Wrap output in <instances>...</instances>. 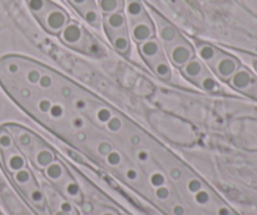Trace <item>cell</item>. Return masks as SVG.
<instances>
[{
	"mask_svg": "<svg viewBox=\"0 0 257 215\" xmlns=\"http://www.w3.org/2000/svg\"><path fill=\"white\" fill-rule=\"evenodd\" d=\"M27 5L43 29L50 34L58 35L69 23L68 13L50 0H27Z\"/></svg>",
	"mask_w": 257,
	"mask_h": 215,
	"instance_id": "cell-1",
	"label": "cell"
},
{
	"mask_svg": "<svg viewBox=\"0 0 257 215\" xmlns=\"http://www.w3.org/2000/svg\"><path fill=\"white\" fill-rule=\"evenodd\" d=\"M58 35H59V39L62 40V43H64L67 47L79 50L85 54L99 53V50L102 49L100 45L93 39L92 35L82 25L75 22L68 23Z\"/></svg>",
	"mask_w": 257,
	"mask_h": 215,
	"instance_id": "cell-2",
	"label": "cell"
},
{
	"mask_svg": "<svg viewBox=\"0 0 257 215\" xmlns=\"http://www.w3.org/2000/svg\"><path fill=\"white\" fill-rule=\"evenodd\" d=\"M165 52L171 64L175 65L176 68H182L186 63L196 57L195 48L183 35L177 42L166 48Z\"/></svg>",
	"mask_w": 257,
	"mask_h": 215,
	"instance_id": "cell-3",
	"label": "cell"
},
{
	"mask_svg": "<svg viewBox=\"0 0 257 215\" xmlns=\"http://www.w3.org/2000/svg\"><path fill=\"white\" fill-rule=\"evenodd\" d=\"M68 3L88 25L95 29L102 27V13L95 0H68Z\"/></svg>",
	"mask_w": 257,
	"mask_h": 215,
	"instance_id": "cell-4",
	"label": "cell"
},
{
	"mask_svg": "<svg viewBox=\"0 0 257 215\" xmlns=\"http://www.w3.org/2000/svg\"><path fill=\"white\" fill-rule=\"evenodd\" d=\"M238 67H240V63H238V60L236 58L227 54V53L220 52L217 58L211 63V65L208 68L212 70L216 78L223 81V82H228L230 78L238 69Z\"/></svg>",
	"mask_w": 257,
	"mask_h": 215,
	"instance_id": "cell-5",
	"label": "cell"
},
{
	"mask_svg": "<svg viewBox=\"0 0 257 215\" xmlns=\"http://www.w3.org/2000/svg\"><path fill=\"white\" fill-rule=\"evenodd\" d=\"M152 19L156 25V34H158V40L162 44L163 49L170 47L175 42H177L182 34L173 27L168 20H166L162 15L158 14L157 12L152 10Z\"/></svg>",
	"mask_w": 257,
	"mask_h": 215,
	"instance_id": "cell-6",
	"label": "cell"
},
{
	"mask_svg": "<svg viewBox=\"0 0 257 215\" xmlns=\"http://www.w3.org/2000/svg\"><path fill=\"white\" fill-rule=\"evenodd\" d=\"M128 30H130V37L137 44L156 38V35H157L156 34V25L151 15L137 20V22L128 23Z\"/></svg>",
	"mask_w": 257,
	"mask_h": 215,
	"instance_id": "cell-7",
	"label": "cell"
},
{
	"mask_svg": "<svg viewBox=\"0 0 257 215\" xmlns=\"http://www.w3.org/2000/svg\"><path fill=\"white\" fill-rule=\"evenodd\" d=\"M102 25L104 28V32L107 34V37L108 35L117 34V33L130 32L128 30V22L127 17L124 14V10H119V12L102 15Z\"/></svg>",
	"mask_w": 257,
	"mask_h": 215,
	"instance_id": "cell-8",
	"label": "cell"
},
{
	"mask_svg": "<svg viewBox=\"0 0 257 215\" xmlns=\"http://www.w3.org/2000/svg\"><path fill=\"white\" fill-rule=\"evenodd\" d=\"M0 161L7 169L8 173L10 174H14L20 169L27 168V159L18 146L10 149V150L0 151Z\"/></svg>",
	"mask_w": 257,
	"mask_h": 215,
	"instance_id": "cell-9",
	"label": "cell"
},
{
	"mask_svg": "<svg viewBox=\"0 0 257 215\" xmlns=\"http://www.w3.org/2000/svg\"><path fill=\"white\" fill-rule=\"evenodd\" d=\"M146 63L150 67V69L155 73L156 77H158L163 82H170L171 78H172V68H171V63L166 55L165 50L152 59L147 60Z\"/></svg>",
	"mask_w": 257,
	"mask_h": 215,
	"instance_id": "cell-10",
	"label": "cell"
},
{
	"mask_svg": "<svg viewBox=\"0 0 257 215\" xmlns=\"http://www.w3.org/2000/svg\"><path fill=\"white\" fill-rule=\"evenodd\" d=\"M181 73H182L183 77L187 81H190L191 83L196 85L198 82L201 77L207 72V65L202 62L201 59H198L197 57L192 58L190 62L186 63L182 68H180Z\"/></svg>",
	"mask_w": 257,
	"mask_h": 215,
	"instance_id": "cell-11",
	"label": "cell"
},
{
	"mask_svg": "<svg viewBox=\"0 0 257 215\" xmlns=\"http://www.w3.org/2000/svg\"><path fill=\"white\" fill-rule=\"evenodd\" d=\"M5 128L12 133L13 138H14L15 144L19 148V150H30L33 146V135L28 130H25L22 126L14 125V123H8L5 125Z\"/></svg>",
	"mask_w": 257,
	"mask_h": 215,
	"instance_id": "cell-12",
	"label": "cell"
},
{
	"mask_svg": "<svg viewBox=\"0 0 257 215\" xmlns=\"http://www.w3.org/2000/svg\"><path fill=\"white\" fill-rule=\"evenodd\" d=\"M195 52L196 54H197L198 59L202 60L207 67H210L211 63L217 58V55L220 54L221 50L218 49V48H216L215 45L210 44V43L196 40Z\"/></svg>",
	"mask_w": 257,
	"mask_h": 215,
	"instance_id": "cell-13",
	"label": "cell"
},
{
	"mask_svg": "<svg viewBox=\"0 0 257 215\" xmlns=\"http://www.w3.org/2000/svg\"><path fill=\"white\" fill-rule=\"evenodd\" d=\"M124 10L128 23L137 22V20H141L150 15L142 0H125Z\"/></svg>",
	"mask_w": 257,
	"mask_h": 215,
	"instance_id": "cell-14",
	"label": "cell"
},
{
	"mask_svg": "<svg viewBox=\"0 0 257 215\" xmlns=\"http://www.w3.org/2000/svg\"><path fill=\"white\" fill-rule=\"evenodd\" d=\"M137 45L140 55L142 57V59L145 60V62L152 59V58H155L156 55H158L161 52L165 50L163 49L162 44H161V42L158 40V38H152V39H148Z\"/></svg>",
	"mask_w": 257,
	"mask_h": 215,
	"instance_id": "cell-15",
	"label": "cell"
},
{
	"mask_svg": "<svg viewBox=\"0 0 257 215\" xmlns=\"http://www.w3.org/2000/svg\"><path fill=\"white\" fill-rule=\"evenodd\" d=\"M252 76H251V73L248 72L246 68H238L235 72V75L230 78L228 83H230L231 87H233L235 90L246 92V91L252 86Z\"/></svg>",
	"mask_w": 257,
	"mask_h": 215,
	"instance_id": "cell-16",
	"label": "cell"
},
{
	"mask_svg": "<svg viewBox=\"0 0 257 215\" xmlns=\"http://www.w3.org/2000/svg\"><path fill=\"white\" fill-rule=\"evenodd\" d=\"M110 44L114 48L115 52H118L122 55H130L131 53V37L130 32L118 33V34H113L108 37Z\"/></svg>",
	"mask_w": 257,
	"mask_h": 215,
	"instance_id": "cell-17",
	"label": "cell"
},
{
	"mask_svg": "<svg viewBox=\"0 0 257 215\" xmlns=\"http://www.w3.org/2000/svg\"><path fill=\"white\" fill-rule=\"evenodd\" d=\"M196 86H198L201 90L208 93L217 92V91L220 90V83H218V81L216 80L215 76L211 75L210 70H207V72H206L205 75L198 80V82L196 83Z\"/></svg>",
	"mask_w": 257,
	"mask_h": 215,
	"instance_id": "cell-18",
	"label": "cell"
},
{
	"mask_svg": "<svg viewBox=\"0 0 257 215\" xmlns=\"http://www.w3.org/2000/svg\"><path fill=\"white\" fill-rule=\"evenodd\" d=\"M44 175L47 176V179H49L53 183H58V181L62 180L65 175V169L59 161H53L50 165H48L44 169Z\"/></svg>",
	"mask_w": 257,
	"mask_h": 215,
	"instance_id": "cell-19",
	"label": "cell"
},
{
	"mask_svg": "<svg viewBox=\"0 0 257 215\" xmlns=\"http://www.w3.org/2000/svg\"><path fill=\"white\" fill-rule=\"evenodd\" d=\"M113 115H114V113H113L112 108L108 107V106L105 105H100V106H97V107L92 111L90 117H92L98 125L104 126L105 123L113 117Z\"/></svg>",
	"mask_w": 257,
	"mask_h": 215,
	"instance_id": "cell-20",
	"label": "cell"
},
{
	"mask_svg": "<svg viewBox=\"0 0 257 215\" xmlns=\"http://www.w3.org/2000/svg\"><path fill=\"white\" fill-rule=\"evenodd\" d=\"M97 4L102 15H105L119 12V10H124L125 0H98Z\"/></svg>",
	"mask_w": 257,
	"mask_h": 215,
	"instance_id": "cell-21",
	"label": "cell"
},
{
	"mask_svg": "<svg viewBox=\"0 0 257 215\" xmlns=\"http://www.w3.org/2000/svg\"><path fill=\"white\" fill-rule=\"evenodd\" d=\"M30 68H25V59H23V70L22 75H24V81L25 85L29 86V87H33V86H38V82L40 80V76H42L43 72H40L38 69L37 65H34L33 68L32 64H29Z\"/></svg>",
	"mask_w": 257,
	"mask_h": 215,
	"instance_id": "cell-22",
	"label": "cell"
},
{
	"mask_svg": "<svg viewBox=\"0 0 257 215\" xmlns=\"http://www.w3.org/2000/svg\"><path fill=\"white\" fill-rule=\"evenodd\" d=\"M54 161V155L48 149H39L34 155V164L40 169H45Z\"/></svg>",
	"mask_w": 257,
	"mask_h": 215,
	"instance_id": "cell-23",
	"label": "cell"
},
{
	"mask_svg": "<svg viewBox=\"0 0 257 215\" xmlns=\"http://www.w3.org/2000/svg\"><path fill=\"white\" fill-rule=\"evenodd\" d=\"M13 180L15 181V184H18L19 186H28L33 183V175L32 171L28 168L20 169L17 173L12 174Z\"/></svg>",
	"mask_w": 257,
	"mask_h": 215,
	"instance_id": "cell-24",
	"label": "cell"
},
{
	"mask_svg": "<svg viewBox=\"0 0 257 215\" xmlns=\"http://www.w3.org/2000/svg\"><path fill=\"white\" fill-rule=\"evenodd\" d=\"M13 148H17V144H15L12 133L5 128V126H3L0 127V151L10 150Z\"/></svg>",
	"mask_w": 257,
	"mask_h": 215,
	"instance_id": "cell-25",
	"label": "cell"
},
{
	"mask_svg": "<svg viewBox=\"0 0 257 215\" xmlns=\"http://www.w3.org/2000/svg\"><path fill=\"white\" fill-rule=\"evenodd\" d=\"M48 115H49L50 118H53V120L55 121L62 120V118L67 115V107H65L62 102H53Z\"/></svg>",
	"mask_w": 257,
	"mask_h": 215,
	"instance_id": "cell-26",
	"label": "cell"
},
{
	"mask_svg": "<svg viewBox=\"0 0 257 215\" xmlns=\"http://www.w3.org/2000/svg\"><path fill=\"white\" fill-rule=\"evenodd\" d=\"M105 128H107L108 132L110 133H118L120 132V130L123 128V118L120 117V115H113V117L105 123Z\"/></svg>",
	"mask_w": 257,
	"mask_h": 215,
	"instance_id": "cell-27",
	"label": "cell"
},
{
	"mask_svg": "<svg viewBox=\"0 0 257 215\" xmlns=\"http://www.w3.org/2000/svg\"><path fill=\"white\" fill-rule=\"evenodd\" d=\"M69 122L70 126H72L75 131H80L85 127V125H87V118H85V116L82 115V113L75 112L70 115Z\"/></svg>",
	"mask_w": 257,
	"mask_h": 215,
	"instance_id": "cell-28",
	"label": "cell"
},
{
	"mask_svg": "<svg viewBox=\"0 0 257 215\" xmlns=\"http://www.w3.org/2000/svg\"><path fill=\"white\" fill-rule=\"evenodd\" d=\"M38 86H39L40 90L43 91L52 90V88L55 86L54 76H53L52 73H42L39 82H38Z\"/></svg>",
	"mask_w": 257,
	"mask_h": 215,
	"instance_id": "cell-29",
	"label": "cell"
},
{
	"mask_svg": "<svg viewBox=\"0 0 257 215\" xmlns=\"http://www.w3.org/2000/svg\"><path fill=\"white\" fill-rule=\"evenodd\" d=\"M148 180H150L151 186H153L155 189L167 184V178H166V175L162 171H153V173H151Z\"/></svg>",
	"mask_w": 257,
	"mask_h": 215,
	"instance_id": "cell-30",
	"label": "cell"
},
{
	"mask_svg": "<svg viewBox=\"0 0 257 215\" xmlns=\"http://www.w3.org/2000/svg\"><path fill=\"white\" fill-rule=\"evenodd\" d=\"M70 105H72L73 110L75 112H79V113H84L85 111L89 108V103L88 101L85 100L84 97H78V96H74V97L70 100Z\"/></svg>",
	"mask_w": 257,
	"mask_h": 215,
	"instance_id": "cell-31",
	"label": "cell"
},
{
	"mask_svg": "<svg viewBox=\"0 0 257 215\" xmlns=\"http://www.w3.org/2000/svg\"><path fill=\"white\" fill-rule=\"evenodd\" d=\"M104 158L105 163L109 166H112V168H118V166H120V164H122L123 161L122 155H120L119 151L117 150H112L107 156H104Z\"/></svg>",
	"mask_w": 257,
	"mask_h": 215,
	"instance_id": "cell-32",
	"label": "cell"
},
{
	"mask_svg": "<svg viewBox=\"0 0 257 215\" xmlns=\"http://www.w3.org/2000/svg\"><path fill=\"white\" fill-rule=\"evenodd\" d=\"M28 194H29V199L34 204H38V205H42V204H44V200H45L44 193H43V191L40 190L38 186H34V188L29 189V193Z\"/></svg>",
	"mask_w": 257,
	"mask_h": 215,
	"instance_id": "cell-33",
	"label": "cell"
},
{
	"mask_svg": "<svg viewBox=\"0 0 257 215\" xmlns=\"http://www.w3.org/2000/svg\"><path fill=\"white\" fill-rule=\"evenodd\" d=\"M53 105V101L48 97H40L37 102V110L38 112L42 113V115H48L50 111V107Z\"/></svg>",
	"mask_w": 257,
	"mask_h": 215,
	"instance_id": "cell-34",
	"label": "cell"
},
{
	"mask_svg": "<svg viewBox=\"0 0 257 215\" xmlns=\"http://www.w3.org/2000/svg\"><path fill=\"white\" fill-rule=\"evenodd\" d=\"M193 199H195L196 204L203 206V205H207V204L210 203L211 195L207 190H205V189H201L200 191H197L196 194H193Z\"/></svg>",
	"mask_w": 257,
	"mask_h": 215,
	"instance_id": "cell-35",
	"label": "cell"
},
{
	"mask_svg": "<svg viewBox=\"0 0 257 215\" xmlns=\"http://www.w3.org/2000/svg\"><path fill=\"white\" fill-rule=\"evenodd\" d=\"M58 93H59L60 97L63 100H72L74 97V92H73V88L70 87V85L68 83H62L58 88Z\"/></svg>",
	"mask_w": 257,
	"mask_h": 215,
	"instance_id": "cell-36",
	"label": "cell"
},
{
	"mask_svg": "<svg viewBox=\"0 0 257 215\" xmlns=\"http://www.w3.org/2000/svg\"><path fill=\"white\" fill-rule=\"evenodd\" d=\"M155 195L158 200L161 201H166L170 199L171 196V190L167 185H163L160 186V188H156L155 189Z\"/></svg>",
	"mask_w": 257,
	"mask_h": 215,
	"instance_id": "cell-37",
	"label": "cell"
},
{
	"mask_svg": "<svg viewBox=\"0 0 257 215\" xmlns=\"http://www.w3.org/2000/svg\"><path fill=\"white\" fill-rule=\"evenodd\" d=\"M64 190H65V194L69 195L70 198H77V196H79L80 194V189L75 181H69V183L65 184Z\"/></svg>",
	"mask_w": 257,
	"mask_h": 215,
	"instance_id": "cell-38",
	"label": "cell"
},
{
	"mask_svg": "<svg viewBox=\"0 0 257 215\" xmlns=\"http://www.w3.org/2000/svg\"><path fill=\"white\" fill-rule=\"evenodd\" d=\"M186 188H187L188 193H191L193 195V194H196L197 191H200L201 189H203V185H202V183L198 180V179L192 178L187 181V184H186Z\"/></svg>",
	"mask_w": 257,
	"mask_h": 215,
	"instance_id": "cell-39",
	"label": "cell"
},
{
	"mask_svg": "<svg viewBox=\"0 0 257 215\" xmlns=\"http://www.w3.org/2000/svg\"><path fill=\"white\" fill-rule=\"evenodd\" d=\"M112 150V145L109 142H107V141H102L97 146V151L100 156H107Z\"/></svg>",
	"mask_w": 257,
	"mask_h": 215,
	"instance_id": "cell-40",
	"label": "cell"
},
{
	"mask_svg": "<svg viewBox=\"0 0 257 215\" xmlns=\"http://www.w3.org/2000/svg\"><path fill=\"white\" fill-rule=\"evenodd\" d=\"M125 178H127V180L132 181V183H135V181L138 180V178H140V175H138V171L136 170L135 168H127L125 169Z\"/></svg>",
	"mask_w": 257,
	"mask_h": 215,
	"instance_id": "cell-41",
	"label": "cell"
},
{
	"mask_svg": "<svg viewBox=\"0 0 257 215\" xmlns=\"http://www.w3.org/2000/svg\"><path fill=\"white\" fill-rule=\"evenodd\" d=\"M136 156H137L138 161H141V163H147V161L151 159L150 153H148L147 150H145V149H141V150H138L137 154H136Z\"/></svg>",
	"mask_w": 257,
	"mask_h": 215,
	"instance_id": "cell-42",
	"label": "cell"
},
{
	"mask_svg": "<svg viewBox=\"0 0 257 215\" xmlns=\"http://www.w3.org/2000/svg\"><path fill=\"white\" fill-rule=\"evenodd\" d=\"M59 210L64 211V213L72 214L73 210H74V208H73V205H72V203H70V201L62 200L59 203Z\"/></svg>",
	"mask_w": 257,
	"mask_h": 215,
	"instance_id": "cell-43",
	"label": "cell"
},
{
	"mask_svg": "<svg viewBox=\"0 0 257 215\" xmlns=\"http://www.w3.org/2000/svg\"><path fill=\"white\" fill-rule=\"evenodd\" d=\"M168 175L172 179L173 181H178L181 178H182V171L178 168H172L170 171H168Z\"/></svg>",
	"mask_w": 257,
	"mask_h": 215,
	"instance_id": "cell-44",
	"label": "cell"
},
{
	"mask_svg": "<svg viewBox=\"0 0 257 215\" xmlns=\"http://www.w3.org/2000/svg\"><path fill=\"white\" fill-rule=\"evenodd\" d=\"M171 211H172L173 215H185L186 214V209L182 204H173Z\"/></svg>",
	"mask_w": 257,
	"mask_h": 215,
	"instance_id": "cell-45",
	"label": "cell"
},
{
	"mask_svg": "<svg viewBox=\"0 0 257 215\" xmlns=\"http://www.w3.org/2000/svg\"><path fill=\"white\" fill-rule=\"evenodd\" d=\"M128 140H130L131 145H133V146H138V145H141V142H142V138H141V136L138 135V133H132Z\"/></svg>",
	"mask_w": 257,
	"mask_h": 215,
	"instance_id": "cell-46",
	"label": "cell"
},
{
	"mask_svg": "<svg viewBox=\"0 0 257 215\" xmlns=\"http://www.w3.org/2000/svg\"><path fill=\"white\" fill-rule=\"evenodd\" d=\"M217 215H230V210L226 206H220L217 209Z\"/></svg>",
	"mask_w": 257,
	"mask_h": 215,
	"instance_id": "cell-47",
	"label": "cell"
},
{
	"mask_svg": "<svg viewBox=\"0 0 257 215\" xmlns=\"http://www.w3.org/2000/svg\"><path fill=\"white\" fill-rule=\"evenodd\" d=\"M77 140L80 141V142H84V141L87 140V135H85L84 132H82V130L78 131V133H77Z\"/></svg>",
	"mask_w": 257,
	"mask_h": 215,
	"instance_id": "cell-48",
	"label": "cell"
},
{
	"mask_svg": "<svg viewBox=\"0 0 257 215\" xmlns=\"http://www.w3.org/2000/svg\"><path fill=\"white\" fill-rule=\"evenodd\" d=\"M83 209H84L85 213H92V205H90L89 203L84 204V205H83Z\"/></svg>",
	"mask_w": 257,
	"mask_h": 215,
	"instance_id": "cell-49",
	"label": "cell"
},
{
	"mask_svg": "<svg viewBox=\"0 0 257 215\" xmlns=\"http://www.w3.org/2000/svg\"><path fill=\"white\" fill-rule=\"evenodd\" d=\"M54 215H70V214L69 213H64V211H62V210H58V211H55Z\"/></svg>",
	"mask_w": 257,
	"mask_h": 215,
	"instance_id": "cell-50",
	"label": "cell"
},
{
	"mask_svg": "<svg viewBox=\"0 0 257 215\" xmlns=\"http://www.w3.org/2000/svg\"><path fill=\"white\" fill-rule=\"evenodd\" d=\"M100 215H117V214H115L114 211H103Z\"/></svg>",
	"mask_w": 257,
	"mask_h": 215,
	"instance_id": "cell-51",
	"label": "cell"
},
{
	"mask_svg": "<svg viewBox=\"0 0 257 215\" xmlns=\"http://www.w3.org/2000/svg\"><path fill=\"white\" fill-rule=\"evenodd\" d=\"M0 215H2V214H0Z\"/></svg>",
	"mask_w": 257,
	"mask_h": 215,
	"instance_id": "cell-52",
	"label": "cell"
}]
</instances>
